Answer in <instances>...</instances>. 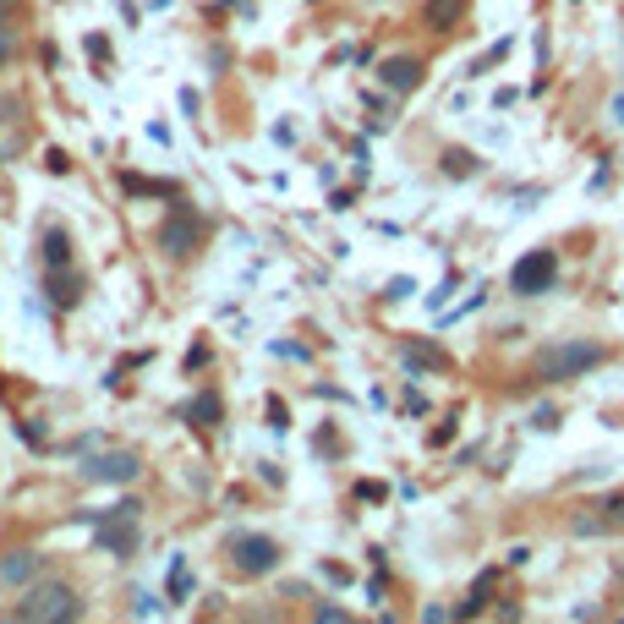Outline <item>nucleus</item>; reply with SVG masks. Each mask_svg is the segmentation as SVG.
<instances>
[{"label": "nucleus", "mask_w": 624, "mask_h": 624, "mask_svg": "<svg viewBox=\"0 0 624 624\" xmlns=\"http://www.w3.org/2000/svg\"><path fill=\"white\" fill-rule=\"evenodd\" d=\"M77 614H83V603H77V592L61 586V581L28 586V597L17 603V619H77Z\"/></svg>", "instance_id": "obj_1"}, {"label": "nucleus", "mask_w": 624, "mask_h": 624, "mask_svg": "<svg viewBox=\"0 0 624 624\" xmlns=\"http://www.w3.org/2000/svg\"><path fill=\"white\" fill-rule=\"evenodd\" d=\"M597 362H603V345H592V340H564V345H553V351L542 356V378H553V384H570V378L592 373Z\"/></svg>", "instance_id": "obj_2"}, {"label": "nucleus", "mask_w": 624, "mask_h": 624, "mask_svg": "<svg viewBox=\"0 0 624 624\" xmlns=\"http://www.w3.org/2000/svg\"><path fill=\"white\" fill-rule=\"evenodd\" d=\"M154 241H159V252H165V258H187V252L203 247V219L192 214L187 203H176V208H170V219H159Z\"/></svg>", "instance_id": "obj_3"}, {"label": "nucleus", "mask_w": 624, "mask_h": 624, "mask_svg": "<svg viewBox=\"0 0 624 624\" xmlns=\"http://www.w3.org/2000/svg\"><path fill=\"white\" fill-rule=\"evenodd\" d=\"M553 280H559V258H553L548 247L526 252V258L510 269V291L515 296H542V291H553Z\"/></svg>", "instance_id": "obj_4"}, {"label": "nucleus", "mask_w": 624, "mask_h": 624, "mask_svg": "<svg viewBox=\"0 0 624 624\" xmlns=\"http://www.w3.org/2000/svg\"><path fill=\"white\" fill-rule=\"evenodd\" d=\"M230 564H236L241 575H269L274 564H280V542L258 537V531H241V537H230Z\"/></svg>", "instance_id": "obj_5"}, {"label": "nucleus", "mask_w": 624, "mask_h": 624, "mask_svg": "<svg viewBox=\"0 0 624 624\" xmlns=\"http://www.w3.org/2000/svg\"><path fill=\"white\" fill-rule=\"evenodd\" d=\"M137 471H143V460H137L132 449H115V455L88 460V466H83V477H88V482H132Z\"/></svg>", "instance_id": "obj_6"}, {"label": "nucleus", "mask_w": 624, "mask_h": 624, "mask_svg": "<svg viewBox=\"0 0 624 624\" xmlns=\"http://www.w3.org/2000/svg\"><path fill=\"white\" fill-rule=\"evenodd\" d=\"M422 72H427V66L416 61V55H395V61H384V66H378V83H384V88H395V94H411V88L422 83Z\"/></svg>", "instance_id": "obj_7"}, {"label": "nucleus", "mask_w": 624, "mask_h": 624, "mask_svg": "<svg viewBox=\"0 0 624 624\" xmlns=\"http://www.w3.org/2000/svg\"><path fill=\"white\" fill-rule=\"evenodd\" d=\"M33 575H39V553L17 548V553H6V559H0V586H28Z\"/></svg>", "instance_id": "obj_8"}, {"label": "nucleus", "mask_w": 624, "mask_h": 624, "mask_svg": "<svg viewBox=\"0 0 624 624\" xmlns=\"http://www.w3.org/2000/svg\"><path fill=\"white\" fill-rule=\"evenodd\" d=\"M460 17H466V0H427V28L433 33H455Z\"/></svg>", "instance_id": "obj_9"}, {"label": "nucleus", "mask_w": 624, "mask_h": 624, "mask_svg": "<svg viewBox=\"0 0 624 624\" xmlns=\"http://www.w3.org/2000/svg\"><path fill=\"white\" fill-rule=\"evenodd\" d=\"M400 356H406L411 373H422V367H427V373H444V367H449V356L438 351V345H406Z\"/></svg>", "instance_id": "obj_10"}, {"label": "nucleus", "mask_w": 624, "mask_h": 624, "mask_svg": "<svg viewBox=\"0 0 624 624\" xmlns=\"http://www.w3.org/2000/svg\"><path fill=\"white\" fill-rule=\"evenodd\" d=\"M44 263H50V269H66V263H72V241H66V230H50V236H44Z\"/></svg>", "instance_id": "obj_11"}, {"label": "nucleus", "mask_w": 624, "mask_h": 624, "mask_svg": "<svg viewBox=\"0 0 624 624\" xmlns=\"http://www.w3.org/2000/svg\"><path fill=\"white\" fill-rule=\"evenodd\" d=\"M50 296H55V307H72L77 302V274L50 269Z\"/></svg>", "instance_id": "obj_12"}, {"label": "nucleus", "mask_w": 624, "mask_h": 624, "mask_svg": "<svg viewBox=\"0 0 624 624\" xmlns=\"http://www.w3.org/2000/svg\"><path fill=\"white\" fill-rule=\"evenodd\" d=\"M121 187L132 192V198H181V192L170 187V181H165V187H159V181H137V176H121Z\"/></svg>", "instance_id": "obj_13"}, {"label": "nucleus", "mask_w": 624, "mask_h": 624, "mask_svg": "<svg viewBox=\"0 0 624 624\" xmlns=\"http://www.w3.org/2000/svg\"><path fill=\"white\" fill-rule=\"evenodd\" d=\"M192 422H198V427H214L219 422V395H214V389H208L203 400H192Z\"/></svg>", "instance_id": "obj_14"}, {"label": "nucleus", "mask_w": 624, "mask_h": 624, "mask_svg": "<svg viewBox=\"0 0 624 624\" xmlns=\"http://www.w3.org/2000/svg\"><path fill=\"white\" fill-rule=\"evenodd\" d=\"M444 170L449 176H477V159L471 154H444Z\"/></svg>", "instance_id": "obj_15"}, {"label": "nucleus", "mask_w": 624, "mask_h": 624, "mask_svg": "<svg viewBox=\"0 0 624 624\" xmlns=\"http://www.w3.org/2000/svg\"><path fill=\"white\" fill-rule=\"evenodd\" d=\"M11 55H17V33H11V28H6V22H0V66H6V61H11Z\"/></svg>", "instance_id": "obj_16"}, {"label": "nucleus", "mask_w": 624, "mask_h": 624, "mask_svg": "<svg viewBox=\"0 0 624 624\" xmlns=\"http://www.w3.org/2000/svg\"><path fill=\"white\" fill-rule=\"evenodd\" d=\"M608 515H614V520H624V493H619V499H608Z\"/></svg>", "instance_id": "obj_17"}, {"label": "nucleus", "mask_w": 624, "mask_h": 624, "mask_svg": "<svg viewBox=\"0 0 624 624\" xmlns=\"http://www.w3.org/2000/svg\"><path fill=\"white\" fill-rule=\"evenodd\" d=\"M614 121H624V99H619V104H614Z\"/></svg>", "instance_id": "obj_18"}, {"label": "nucleus", "mask_w": 624, "mask_h": 624, "mask_svg": "<svg viewBox=\"0 0 624 624\" xmlns=\"http://www.w3.org/2000/svg\"><path fill=\"white\" fill-rule=\"evenodd\" d=\"M0 11H11V0H0Z\"/></svg>", "instance_id": "obj_19"}]
</instances>
